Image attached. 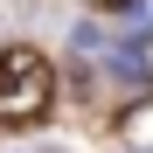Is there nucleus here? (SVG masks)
I'll use <instances>...</instances> for the list:
<instances>
[{"label": "nucleus", "mask_w": 153, "mask_h": 153, "mask_svg": "<svg viewBox=\"0 0 153 153\" xmlns=\"http://www.w3.org/2000/svg\"><path fill=\"white\" fill-rule=\"evenodd\" d=\"M49 97H56L49 56L28 49V42H7V49H0V118H7V125H28V118L49 111Z\"/></svg>", "instance_id": "f257e3e1"}, {"label": "nucleus", "mask_w": 153, "mask_h": 153, "mask_svg": "<svg viewBox=\"0 0 153 153\" xmlns=\"http://www.w3.org/2000/svg\"><path fill=\"white\" fill-rule=\"evenodd\" d=\"M42 153H70V146H42Z\"/></svg>", "instance_id": "f03ea898"}]
</instances>
